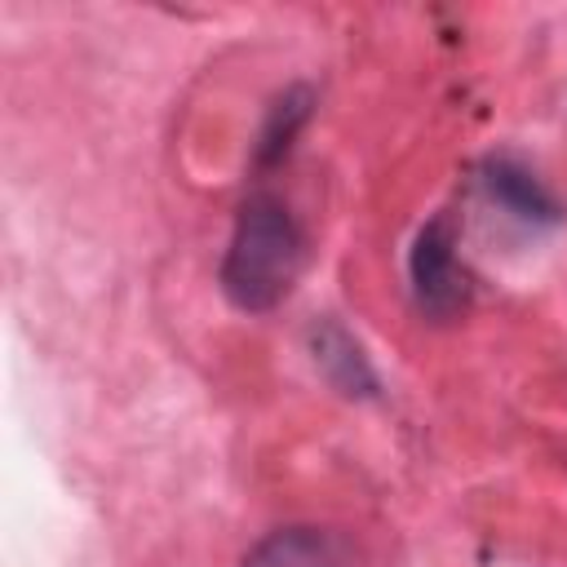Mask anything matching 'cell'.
<instances>
[{"instance_id": "obj_6", "label": "cell", "mask_w": 567, "mask_h": 567, "mask_svg": "<svg viewBox=\"0 0 567 567\" xmlns=\"http://www.w3.org/2000/svg\"><path fill=\"white\" fill-rule=\"evenodd\" d=\"M306 120H310V89H288L266 115V128H261V142H257V159L261 164H279Z\"/></svg>"}, {"instance_id": "obj_2", "label": "cell", "mask_w": 567, "mask_h": 567, "mask_svg": "<svg viewBox=\"0 0 567 567\" xmlns=\"http://www.w3.org/2000/svg\"><path fill=\"white\" fill-rule=\"evenodd\" d=\"M408 284L412 301L430 319H456L470 306V270L456 257V221L447 213H434L412 248H408Z\"/></svg>"}, {"instance_id": "obj_4", "label": "cell", "mask_w": 567, "mask_h": 567, "mask_svg": "<svg viewBox=\"0 0 567 567\" xmlns=\"http://www.w3.org/2000/svg\"><path fill=\"white\" fill-rule=\"evenodd\" d=\"M483 190L496 208H505L514 221L523 226H554L563 221V204L540 186V177L532 168H523L518 159H487L483 164Z\"/></svg>"}, {"instance_id": "obj_1", "label": "cell", "mask_w": 567, "mask_h": 567, "mask_svg": "<svg viewBox=\"0 0 567 567\" xmlns=\"http://www.w3.org/2000/svg\"><path fill=\"white\" fill-rule=\"evenodd\" d=\"M306 266V235L284 199L257 190L239 204L230 244L217 266V284L235 310H275Z\"/></svg>"}, {"instance_id": "obj_5", "label": "cell", "mask_w": 567, "mask_h": 567, "mask_svg": "<svg viewBox=\"0 0 567 567\" xmlns=\"http://www.w3.org/2000/svg\"><path fill=\"white\" fill-rule=\"evenodd\" d=\"M239 567H337V549L319 527H275L244 554Z\"/></svg>"}, {"instance_id": "obj_3", "label": "cell", "mask_w": 567, "mask_h": 567, "mask_svg": "<svg viewBox=\"0 0 567 567\" xmlns=\"http://www.w3.org/2000/svg\"><path fill=\"white\" fill-rule=\"evenodd\" d=\"M306 346H310L315 368L323 372V381H328L337 394H346V399H377L381 377H377L372 359L363 354L359 337H354L341 319H332V315L315 319V323L306 328Z\"/></svg>"}]
</instances>
